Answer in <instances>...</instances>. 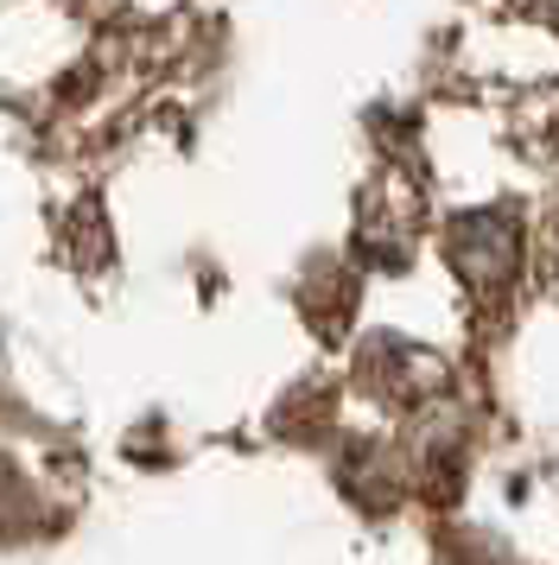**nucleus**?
<instances>
[{"instance_id":"nucleus-1","label":"nucleus","mask_w":559,"mask_h":565,"mask_svg":"<svg viewBox=\"0 0 559 565\" xmlns=\"http://www.w3.org/2000/svg\"><path fill=\"white\" fill-rule=\"evenodd\" d=\"M445 267H452L477 299L508 292L515 267H521V230H515V216H503V210H471V216H457L452 230H445Z\"/></svg>"},{"instance_id":"nucleus-2","label":"nucleus","mask_w":559,"mask_h":565,"mask_svg":"<svg viewBox=\"0 0 559 565\" xmlns=\"http://www.w3.org/2000/svg\"><path fill=\"white\" fill-rule=\"evenodd\" d=\"M534 13H547V20H559V0H528Z\"/></svg>"}]
</instances>
